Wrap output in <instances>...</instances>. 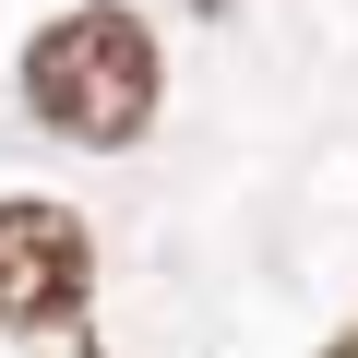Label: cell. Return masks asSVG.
<instances>
[{
  "label": "cell",
  "instance_id": "cell-1",
  "mask_svg": "<svg viewBox=\"0 0 358 358\" xmlns=\"http://www.w3.org/2000/svg\"><path fill=\"white\" fill-rule=\"evenodd\" d=\"M155 96H167V60H155L143 13H120V0H84L24 48V108L60 143H131L155 120Z\"/></svg>",
  "mask_w": 358,
  "mask_h": 358
},
{
  "label": "cell",
  "instance_id": "cell-2",
  "mask_svg": "<svg viewBox=\"0 0 358 358\" xmlns=\"http://www.w3.org/2000/svg\"><path fill=\"white\" fill-rule=\"evenodd\" d=\"M84 287H96V239L72 203H0V334H60L84 322Z\"/></svg>",
  "mask_w": 358,
  "mask_h": 358
},
{
  "label": "cell",
  "instance_id": "cell-3",
  "mask_svg": "<svg viewBox=\"0 0 358 358\" xmlns=\"http://www.w3.org/2000/svg\"><path fill=\"white\" fill-rule=\"evenodd\" d=\"M334 358H358V334H334Z\"/></svg>",
  "mask_w": 358,
  "mask_h": 358
}]
</instances>
